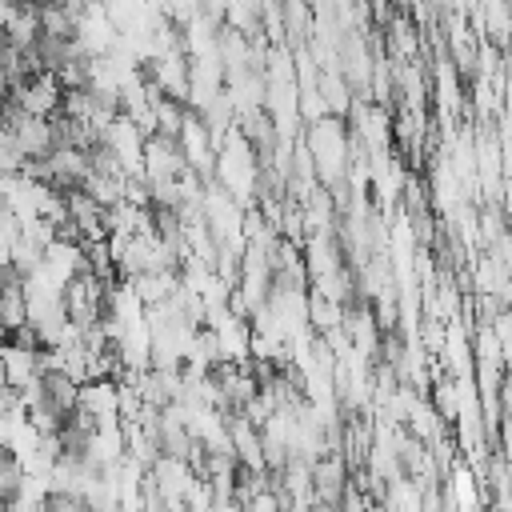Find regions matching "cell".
<instances>
[{
    "mask_svg": "<svg viewBox=\"0 0 512 512\" xmlns=\"http://www.w3.org/2000/svg\"><path fill=\"white\" fill-rule=\"evenodd\" d=\"M64 76L60 72H52V68H40V72H32L24 84H12L8 88V104H16V108H24V112H32V116H60L64 112Z\"/></svg>",
    "mask_w": 512,
    "mask_h": 512,
    "instance_id": "1",
    "label": "cell"
},
{
    "mask_svg": "<svg viewBox=\"0 0 512 512\" xmlns=\"http://www.w3.org/2000/svg\"><path fill=\"white\" fill-rule=\"evenodd\" d=\"M80 412L96 416L100 424L124 420V396H120V380L112 376H92L80 384Z\"/></svg>",
    "mask_w": 512,
    "mask_h": 512,
    "instance_id": "2",
    "label": "cell"
},
{
    "mask_svg": "<svg viewBox=\"0 0 512 512\" xmlns=\"http://www.w3.org/2000/svg\"><path fill=\"white\" fill-rule=\"evenodd\" d=\"M48 508L52 512H96L92 500L80 492H48Z\"/></svg>",
    "mask_w": 512,
    "mask_h": 512,
    "instance_id": "3",
    "label": "cell"
},
{
    "mask_svg": "<svg viewBox=\"0 0 512 512\" xmlns=\"http://www.w3.org/2000/svg\"><path fill=\"white\" fill-rule=\"evenodd\" d=\"M4 512H52V508H48V500H16Z\"/></svg>",
    "mask_w": 512,
    "mask_h": 512,
    "instance_id": "4",
    "label": "cell"
}]
</instances>
